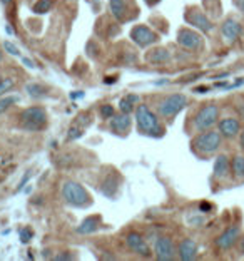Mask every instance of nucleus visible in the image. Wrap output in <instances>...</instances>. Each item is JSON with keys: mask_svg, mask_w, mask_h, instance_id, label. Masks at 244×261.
I'll use <instances>...</instances> for the list:
<instances>
[{"mask_svg": "<svg viewBox=\"0 0 244 261\" xmlns=\"http://www.w3.org/2000/svg\"><path fill=\"white\" fill-rule=\"evenodd\" d=\"M136 121L137 128H139L141 134L152 137H161L164 134V128L157 119V116L154 114L147 105H137L136 109Z\"/></svg>", "mask_w": 244, "mask_h": 261, "instance_id": "1", "label": "nucleus"}, {"mask_svg": "<svg viewBox=\"0 0 244 261\" xmlns=\"http://www.w3.org/2000/svg\"><path fill=\"white\" fill-rule=\"evenodd\" d=\"M221 142H222V136L219 130L207 129V130H201V134H197L193 139L191 146H193V149L197 154L209 156V154H214L221 148Z\"/></svg>", "mask_w": 244, "mask_h": 261, "instance_id": "2", "label": "nucleus"}, {"mask_svg": "<svg viewBox=\"0 0 244 261\" xmlns=\"http://www.w3.org/2000/svg\"><path fill=\"white\" fill-rule=\"evenodd\" d=\"M62 196L64 199L72 206H79V208H85L91 205V196H89L87 189L79 184L75 181H66L62 184Z\"/></svg>", "mask_w": 244, "mask_h": 261, "instance_id": "3", "label": "nucleus"}, {"mask_svg": "<svg viewBox=\"0 0 244 261\" xmlns=\"http://www.w3.org/2000/svg\"><path fill=\"white\" fill-rule=\"evenodd\" d=\"M188 105V97L184 94H171L164 97L157 105V112L162 117H174Z\"/></svg>", "mask_w": 244, "mask_h": 261, "instance_id": "4", "label": "nucleus"}, {"mask_svg": "<svg viewBox=\"0 0 244 261\" xmlns=\"http://www.w3.org/2000/svg\"><path fill=\"white\" fill-rule=\"evenodd\" d=\"M22 128L27 130H42L47 126V112L42 107H28L20 116Z\"/></svg>", "mask_w": 244, "mask_h": 261, "instance_id": "5", "label": "nucleus"}, {"mask_svg": "<svg viewBox=\"0 0 244 261\" xmlns=\"http://www.w3.org/2000/svg\"><path fill=\"white\" fill-rule=\"evenodd\" d=\"M219 121V107L216 104H204L194 117V128L199 132L211 129Z\"/></svg>", "mask_w": 244, "mask_h": 261, "instance_id": "6", "label": "nucleus"}, {"mask_svg": "<svg viewBox=\"0 0 244 261\" xmlns=\"http://www.w3.org/2000/svg\"><path fill=\"white\" fill-rule=\"evenodd\" d=\"M131 39L139 47H149V46H152V44H156L157 40H159V39H157V35L146 26L134 27L131 30Z\"/></svg>", "mask_w": 244, "mask_h": 261, "instance_id": "7", "label": "nucleus"}, {"mask_svg": "<svg viewBox=\"0 0 244 261\" xmlns=\"http://www.w3.org/2000/svg\"><path fill=\"white\" fill-rule=\"evenodd\" d=\"M177 44L189 51H197L202 47V37L191 28H181L177 34Z\"/></svg>", "mask_w": 244, "mask_h": 261, "instance_id": "8", "label": "nucleus"}, {"mask_svg": "<svg viewBox=\"0 0 244 261\" xmlns=\"http://www.w3.org/2000/svg\"><path fill=\"white\" fill-rule=\"evenodd\" d=\"M239 235H241V228H239L238 224H233V226L227 228L224 233H221L218 236L216 246L222 251L229 250V248H233L236 244V241L239 239Z\"/></svg>", "mask_w": 244, "mask_h": 261, "instance_id": "9", "label": "nucleus"}, {"mask_svg": "<svg viewBox=\"0 0 244 261\" xmlns=\"http://www.w3.org/2000/svg\"><path fill=\"white\" fill-rule=\"evenodd\" d=\"M154 251H156V258L159 261H171V260H174V256H176L174 244L168 236L157 238L156 246H154Z\"/></svg>", "mask_w": 244, "mask_h": 261, "instance_id": "10", "label": "nucleus"}, {"mask_svg": "<svg viewBox=\"0 0 244 261\" xmlns=\"http://www.w3.org/2000/svg\"><path fill=\"white\" fill-rule=\"evenodd\" d=\"M221 34H222V37H224L226 42L233 44L234 40H238L239 35L243 34V26L233 17L226 19L221 26Z\"/></svg>", "mask_w": 244, "mask_h": 261, "instance_id": "11", "label": "nucleus"}, {"mask_svg": "<svg viewBox=\"0 0 244 261\" xmlns=\"http://www.w3.org/2000/svg\"><path fill=\"white\" fill-rule=\"evenodd\" d=\"M219 132L226 139H234L241 132V122L236 117H224V119L219 121Z\"/></svg>", "mask_w": 244, "mask_h": 261, "instance_id": "12", "label": "nucleus"}, {"mask_svg": "<svg viewBox=\"0 0 244 261\" xmlns=\"http://www.w3.org/2000/svg\"><path fill=\"white\" fill-rule=\"evenodd\" d=\"M134 0H111V10L114 17H117L122 22L131 19V7Z\"/></svg>", "mask_w": 244, "mask_h": 261, "instance_id": "13", "label": "nucleus"}, {"mask_svg": "<svg viewBox=\"0 0 244 261\" xmlns=\"http://www.w3.org/2000/svg\"><path fill=\"white\" fill-rule=\"evenodd\" d=\"M186 20H188L191 26L197 27L199 30H202V32L213 30V24H211V20L199 10H189L188 14H186Z\"/></svg>", "mask_w": 244, "mask_h": 261, "instance_id": "14", "label": "nucleus"}, {"mask_svg": "<svg viewBox=\"0 0 244 261\" xmlns=\"http://www.w3.org/2000/svg\"><path fill=\"white\" fill-rule=\"evenodd\" d=\"M177 255L179 258L182 261H191V260H196L197 256V244L194 239H182L181 243H179V248H177Z\"/></svg>", "mask_w": 244, "mask_h": 261, "instance_id": "15", "label": "nucleus"}, {"mask_svg": "<svg viewBox=\"0 0 244 261\" xmlns=\"http://www.w3.org/2000/svg\"><path fill=\"white\" fill-rule=\"evenodd\" d=\"M125 241H127V246L131 248L134 253H137V255H141V256H149V246L139 233H129Z\"/></svg>", "mask_w": 244, "mask_h": 261, "instance_id": "16", "label": "nucleus"}, {"mask_svg": "<svg viewBox=\"0 0 244 261\" xmlns=\"http://www.w3.org/2000/svg\"><path fill=\"white\" fill-rule=\"evenodd\" d=\"M231 174V161L229 157L221 154V156L216 157L214 161V178L218 179H224Z\"/></svg>", "mask_w": 244, "mask_h": 261, "instance_id": "17", "label": "nucleus"}, {"mask_svg": "<svg viewBox=\"0 0 244 261\" xmlns=\"http://www.w3.org/2000/svg\"><path fill=\"white\" fill-rule=\"evenodd\" d=\"M131 117H129V114L122 112L119 116H112V121H111V129L114 130L116 134H125L131 128Z\"/></svg>", "mask_w": 244, "mask_h": 261, "instance_id": "18", "label": "nucleus"}, {"mask_svg": "<svg viewBox=\"0 0 244 261\" xmlns=\"http://www.w3.org/2000/svg\"><path fill=\"white\" fill-rule=\"evenodd\" d=\"M99 221H100L99 216L84 219V221L79 224V228H77V233H79V235H91V233H94V231H97V228H99Z\"/></svg>", "mask_w": 244, "mask_h": 261, "instance_id": "19", "label": "nucleus"}, {"mask_svg": "<svg viewBox=\"0 0 244 261\" xmlns=\"http://www.w3.org/2000/svg\"><path fill=\"white\" fill-rule=\"evenodd\" d=\"M231 173L238 181H244V156H236L231 161Z\"/></svg>", "mask_w": 244, "mask_h": 261, "instance_id": "20", "label": "nucleus"}, {"mask_svg": "<svg viewBox=\"0 0 244 261\" xmlns=\"http://www.w3.org/2000/svg\"><path fill=\"white\" fill-rule=\"evenodd\" d=\"M117 187H119V181H117V176L111 174V176L105 178L104 186H102V193L105 196H109V198H114V194H116Z\"/></svg>", "mask_w": 244, "mask_h": 261, "instance_id": "21", "label": "nucleus"}, {"mask_svg": "<svg viewBox=\"0 0 244 261\" xmlns=\"http://www.w3.org/2000/svg\"><path fill=\"white\" fill-rule=\"evenodd\" d=\"M169 52L166 49H156V51H150L147 55V60L152 64H159V62H168L169 60Z\"/></svg>", "mask_w": 244, "mask_h": 261, "instance_id": "22", "label": "nucleus"}, {"mask_svg": "<svg viewBox=\"0 0 244 261\" xmlns=\"http://www.w3.org/2000/svg\"><path fill=\"white\" fill-rule=\"evenodd\" d=\"M137 101H139V97H137L136 94H129V96H125V97H122V99H121L119 109H121L122 112H125V114L132 112L134 104H136Z\"/></svg>", "mask_w": 244, "mask_h": 261, "instance_id": "23", "label": "nucleus"}, {"mask_svg": "<svg viewBox=\"0 0 244 261\" xmlns=\"http://www.w3.org/2000/svg\"><path fill=\"white\" fill-rule=\"evenodd\" d=\"M52 5H54V0H39L34 5V12H37V14H47L52 9Z\"/></svg>", "mask_w": 244, "mask_h": 261, "instance_id": "24", "label": "nucleus"}, {"mask_svg": "<svg viewBox=\"0 0 244 261\" xmlns=\"http://www.w3.org/2000/svg\"><path fill=\"white\" fill-rule=\"evenodd\" d=\"M17 101H19L17 96H9V97H3V99H0V114L5 112L7 109H9L10 105H14Z\"/></svg>", "mask_w": 244, "mask_h": 261, "instance_id": "25", "label": "nucleus"}, {"mask_svg": "<svg viewBox=\"0 0 244 261\" xmlns=\"http://www.w3.org/2000/svg\"><path fill=\"white\" fill-rule=\"evenodd\" d=\"M14 80L10 77H5V79H0V96H3L5 92H9L12 87H14Z\"/></svg>", "mask_w": 244, "mask_h": 261, "instance_id": "26", "label": "nucleus"}, {"mask_svg": "<svg viewBox=\"0 0 244 261\" xmlns=\"http://www.w3.org/2000/svg\"><path fill=\"white\" fill-rule=\"evenodd\" d=\"M27 92L30 94L32 97H39V96H42V87L37 84H30V85H27Z\"/></svg>", "mask_w": 244, "mask_h": 261, "instance_id": "27", "label": "nucleus"}, {"mask_svg": "<svg viewBox=\"0 0 244 261\" xmlns=\"http://www.w3.org/2000/svg\"><path fill=\"white\" fill-rule=\"evenodd\" d=\"M100 116L104 117V119H111V117L114 116V107L112 105H102V107H100Z\"/></svg>", "mask_w": 244, "mask_h": 261, "instance_id": "28", "label": "nucleus"}, {"mask_svg": "<svg viewBox=\"0 0 244 261\" xmlns=\"http://www.w3.org/2000/svg\"><path fill=\"white\" fill-rule=\"evenodd\" d=\"M80 134H82V132H80V129L79 128H77V126H72V128L71 129H69V139H77V137H80Z\"/></svg>", "mask_w": 244, "mask_h": 261, "instance_id": "29", "label": "nucleus"}, {"mask_svg": "<svg viewBox=\"0 0 244 261\" xmlns=\"http://www.w3.org/2000/svg\"><path fill=\"white\" fill-rule=\"evenodd\" d=\"M3 47H5V51L9 52V54H12V55H20L19 49L15 47L14 44H10V42H5V44H3Z\"/></svg>", "mask_w": 244, "mask_h": 261, "instance_id": "30", "label": "nucleus"}, {"mask_svg": "<svg viewBox=\"0 0 244 261\" xmlns=\"http://www.w3.org/2000/svg\"><path fill=\"white\" fill-rule=\"evenodd\" d=\"M30 238H32V231L30 230H22V231H20V239H22L24 243L30 241Z\"/></svg>", "mask_w": 244, "mask_h": 261, "instance_id": "31", "label": "nucleus"}, {"mask_svg": "<svg viewBox=\"0 0 244 261\" xmlns=\"http://www.w3.org/2000/svg\"><path fill=\"white\" fill-rule=\"evenodd\" d=\"M233 3L238 7V10L244 15V0H233Z\"/></svg>", "mask_w": 244, "mask_h": 261, "instance_id": "32", "label": "nucleus"}, {"mask_svg": "<svg viewBox=\"0 0 244 261\" xmlns=\"http://www.w3.org/2000/svg\"><path fill=\"white\" fill-rule=\"evenodd\" d=\"M22 62L25 64L27 67H30V69H34V67H35V65H34V62H32L30 59H25V57H24V59H22Z\"/></svg>", "mask_w": 244, "mask_h": 261, "instance_id": "33", "label": "nucleus"}, {"mask_svg": "<svg viewBox=\"0 0 244 261\" xmlns=\"http://www.w3.org/2000/svg\"><path fill=\"white\" fill-rule=\"evenodd\" d=\"M207 91H209V89L204 87V85H201V87H196V89H194V92H197V94H202V92H207Z\"/></svg>", "mask_w": 244, "mask_h": 261, "instance_id": "34", "label": "nucleus"}, {"mask_svg": "<svg viewBox=\"0 0 244 261\" xmlns=\"http://www.w3.org/2000/svg\"><path fill=\"white\" fill-rule=\"evenodd\" d=\"M201 209L202 211H209L211 209V205H207V203H201Z\"/></svg>", "mask_w": 244, "mask_h": 261, "instance_id": "35", "label": "nucleus"}, {"mask_svg": "<svg viewBox=\"0 0 244 261\" xmlns=\"http://www.w3.org/2000/svg\"><path fill=\"white\" fill-rule=\"evenodd\" d=\"M146 2H147V5L152 7V5H156V3H159L161 0H146Z\"/></svg>", "mask_w": 244, "mask_h": 261, "instance_id": "36", "label": "nucleus"}, {"mask_svg": "<svg viewBox=\"0 0 244 261\" xmlns=\"http://www.w3.org/2000/svg\"><path fill=\"white\" fill-rule=\"evenodd\" d=\"M239 141H241V149L244 151V130L241 132V139H239Z\"/></svg>", "mask_w": 244, "mask_h": 261, "instance_id": "37", "label": "nucleus"}, {"mask_svg": "<svg viewBox=\"0 0 244 261\" xmlns=\"http://www.w3.org/2000/svg\"><path fill=\"white\" fill-rule=\"evenodd\" d=\"M7 32H9V34H12V35L15 34V30H14V28H12V27H9V26H7Z\"/></svg>", "mask_w": 244, "mask_h": 261, "instance_id": "38", "label": "nucleus"}, {"mask_svg": "<svg viewBox=\"0 0 244 261\" xmlns=\"http://www.w3.org/2000/svg\"><path fill=\"white\" fill-rule=\"evenodd\" d=\"M239 248H241V253H244V238L241 239V244H239Z\"/></svg>", "mask_w": 244, "mask_h": 261, "instance_id": "39", "label": "nucleus"}, {"mask_svg": "<svg viewBox=\"0 0 244 261\" xmlns=\"http://www.w3.org/2000/svg\"><path fill=\"white\" fill-rule=\"evenodd\" d=\"M0 2H2V3H3V5H7V3H10V2H12V0H0Z\"/></svg>", "mask_w": 244, "mask_h": 261, "instance_id": "40", "label": "nucleus"}]
</instances>
